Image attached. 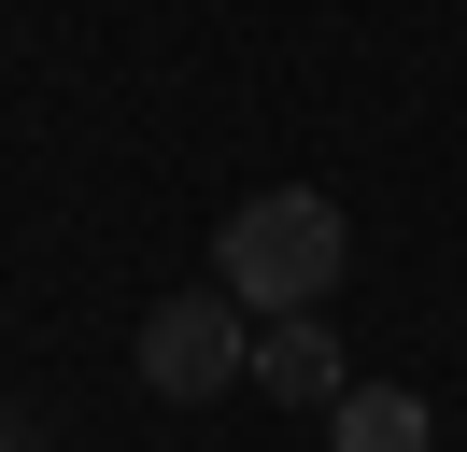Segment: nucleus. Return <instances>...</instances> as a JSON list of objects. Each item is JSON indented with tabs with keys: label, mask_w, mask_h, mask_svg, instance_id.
<instances>
[{
	"label": "nucleus",
	"mask_w": 467,
	"mask_h": 452,
	"mask_svg": "<svg viewBox=\"0 0 467 452\" xmlns=\"http://www.w3.org/2000/svg\"><path fill=\"white\" fill-rule=\"evenodd\" d=\"M213 282H227L255 325L312 311L326 282H340V198H312V184H269V198H241V212L213 226Z\"/></svg>",
	"instance_id": "f257e3e1"
},
{
	"label": "nucleus",
	"mask_w": 467,
	"mask_h": 452,
	"mask_svg": "<svg viewBox=\"0 0 467 452\" xmlns=\"http://www.w3.org/2000/svg\"><path fill=\"white\" fill-rule=\"evenodd\" d=\"M241 367H255V311H241L227 282H199V297H156V325H142V382L171 396V410L227 396Z\"/></svg>",
	"instance_id": "f03ea898"
},
{
	"label": "nucleus",
	"mask_w": 467,
	"mask_h": 452,
	"mask_svg": "<svg viewBox=\"0 0 467 452\" xmlns=\"http://www.w3.org/2000/svg\"><path fill=\"white\" fill-rule=\"evenodd\" d=\"M255 382H269V396H297V410H340V396H354V367H340V339H326V311L255 325Z\"/></svg>",
	"instance_id": "7ed1b4c3"
},
{
	"label": "nucleus",
	"mask_w": 467,
	"mask_h": 452,
	"mask_svg": "<svg viewBox=\"0 0 467 452\" xmlns=\"http://www.w3.org/2000/svg\"><path fill=\"white\" fill-rule=\"evenodd\" d=\"M326 452H425V396H397V382H354L340 410H326Z\"/></svg>",
	"instance_id": "20e7f679"
}]
</instances>
